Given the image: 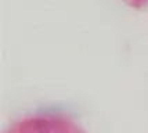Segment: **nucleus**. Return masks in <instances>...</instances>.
Listing matches in <instances>:
<instances>
[{
  "label": "nucleus",
  "mask_w": 148,
  "mask_h": 133,
  "mask_svg": "<svg viewBox=\"0 0 148 133\" xmlns=\"http://www.w3.org/2000/svg\"><path fill=\"white\" fill-rule=\"evenodd\" d=\"M3 133H87V130L66 112L36 111L14 119Z\"/></svg>",
  "instance_id": "obj_1"
},
{
  "label": "nucleus",
  "mask_w": 148,
  "mask_h": 133,
  "mask_svg": "<svg viewBox=\"0 0 148 133\" xmlns=\"http://www.w3.org/2000/svg\"><path fill=\"white\" fill-rule=\"evenodd\" d=\"M126 6L134 10H145L148 8V0H122Z\"/></svg>",
  "instance_id": "obj_2"
}]
</instances>
